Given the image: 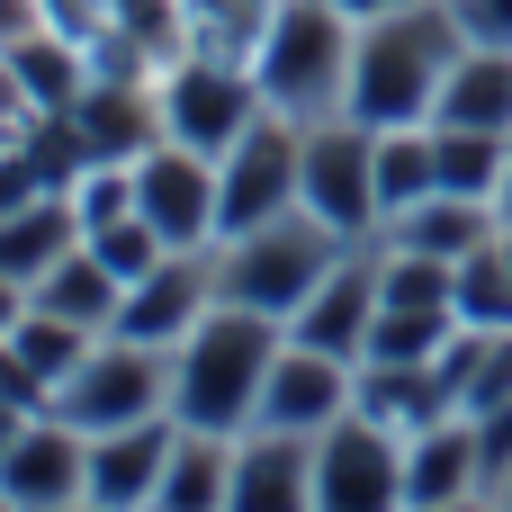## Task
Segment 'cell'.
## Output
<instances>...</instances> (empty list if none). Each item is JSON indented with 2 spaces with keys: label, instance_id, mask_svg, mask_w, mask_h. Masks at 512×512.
Returning <instances> with one entry per match:
<instances>
[{
  "label": "cell",
  "instance_id": "1",
  "mask_svg": "<svg viewBox=\"0 0 512 512\" xmlns=\"http://www.w3.org/2000/svg\"><path fill=\"white\" fill-rule=\"evenodd\" d=\"M279 351H288V324H279V315L216 297L207 324L171 342V414L198 423V432H252Z\"/></svg>",
  "mask_w": 512,
  "mask_h": 512
},
{
  "label": "cell",
  "instance_id": "2",
  "mask_svg": "<svg viewBox=\"0 0 512 512\" xmlns=\"http://www.w3.org/2000/svg\"><path fill=\"white\" fill-rule=\"evenodd\" d=\"M459 54H468V27H459L450 0H396L387 18H360L351 117L360 126H432Z\"/></svg>",
  "mask_w": 512,
  "mask_h": 512
},
{
  "label": "cell",
  "instance_id": "3",
  "mask_svg": "<svg viewBox=\"0 0 512 512\" xmlns=\"http://www.w3.org/2000/svg\"><path fill=\"white\" fill-rule=\"evenodd\" d=\"M351 63H360V18L342 0H279L270 36L252 54V81L279 117L315 126V117L351 108Z\"/></svg>",
  "mask_w": 512,
  "mask_h": 512
},
{
  "label": "cell",
  "instance_id": "4",
  "mask_svg": "<svg viewBox=\"0 0 512 512\" xmlns=\"http://www.w3.org/2000/svg\"><path fill=\"white\" fill-rule=\"evenodd\" d=\"M351 252V234H333L324 216H306V207H288V216H270V225H252V234H225L216 243V297H234V306H261V315H297L315 288H324V270Z\"/></svg>",
  "mask_w": 512,
  "mask_h": 512
},
{
  "label": "cell",
  "instance_id": "5",
  "mask_svg": "<svg viewBox=\"0 0 512 512\" xmlns=\"http://www.w3.org/2000/svg\"><path fill=\"white\" fill-rule=\"evenodd\" d=\"M153 99H162V135L189 144V153H207V162H225V153L270 117L252 63H216V54H171V63L153 72Z\"/></svg>",
  "mask_w": 512,
  "mask_h": 512
},
{
  "label": "cell",
  "instance_id": "6",
  "mask_svg": "<svg viewBox=\"0 0 512 512\" xmlns=\"http://www.w3.org/2000/svg\"><path fill=\"white\" fill-rule=\"evenodd\" d=\"M297 207L324 216L351 243L387 234V207H378V126H360L351 108L342 117H315L306 126V162H297Z\"/></svg>",
  "mask_w": 512,
  "mask_h": 512
},
{
  "label": "cell",
  "instance_id": "7",
  "mask_svg": "<svg viewBox=\"0 0 512 512\" xmlns=\"http://www.w3.org/2000/svg\"><path fill=\"white\" fill-rule=\"evenodd\" d=\"M54 414L81 423V432H126V423L171 414V351L126 342V333H99L90 360L54 387Z\"/></svg>",
  "mask_w": 512,
  "mask_h": 512
},
{
  "label": "cell",
  "instance_id": "8",
  "mask_svg": "<svg viewBox=\"0 0 512 512\" xmlns=\"http://www.w3.org/2000/svg\"><path fill=\"white\" fill-rule=\"evenodd\" d=\"M315 512H405V441L360 405L315 432Z\"/></svg>",
  "mask_w": 512,
  "mask_h": 512
},
{
  "label": "cell",
  "instance_id": "9",
  "mask_svg": "<svg viewBox=\"0 0 512 512\" xmlns=\"http://www.w3.org/2000/svg\"><path fill=\"white\" fill-rule=\"evenodd\" d=\"M135 207L162 225L171 252H207V243H225V189H216V162L189 153V144H171V135L135 162Z\"/></svg>",
  "mask_w": 512,
  "mask_h": 512
},
{
  "label": "cell",
  "instance_id": "10",
  "mask_svg": "<svg viewBox=\"0 0 512 512\" xmlns=\"http://www.w3.org/2000/svg\"><path fill=\"white\" fill-rule=\"evenodd\" d=\"M297 162H306V126L270 108V117H261V126L216 162L225 234H252V225H270V216H288V207H297Z\"/></svg>",
  "mask_w": 512,
  "mask_h": 512
},
{
  "label": "cell",
  "instance_id": "11",
  "mask_svg": "<svg viewBox=\"0 0 512 512\" xmlns=\"http://www.w3.org/2000/svg\"><path fill=\"white\" fill-rule=\"evenodd\" d=\"M0 495L9 512H72L90 495V432L63 414H27V432L0 450Z\"/></svg>",
  "mask_w": 512,
  "mask_h": 512
},
{
  "label": "cell",
  "instance_id": "12",
  "mask_svg": "<svg viewBox=\"0 0 512 512\" xmlns=\"http://www.w3.org/2000/svg\"><path fill=\"white\" fill-rule=\"evenodd\" d=\"M378 306H387V270H378V234H369V243H351V252L324 270V288L288 315V342L333 351V360H360V351H369Z\"/></svg>",
  "mask_w": 512,
  "mask_h": 512
},
{
  "label": "cell",
  "instance_id": "13",
  "mask_svg": "<svg viewBox=\"0 0 512 512\" xmlns=\"http://www.w3.org/2000/svg\"><path fill=\"white\" fill-rule=\"evenodd\" d=\"M207 306H216V243H207V252H162V261L126 288V306H117V324H108V333L171 351L180 333H198V324H207Z\"/></svg>",
  "mask_w": 512,
  "mask_h": 512
},
{
  "label": "cell",
  "instance_id": "14",
  "mask_svg": "<svg viewBox=\"0 0 512 512\" xmlns=\"http://www.w3.org/2000/svg\"><path fill=\"white\" fill-rule=\"evenodd\" d=\"M351 405H360V360H333V351H306V342H288L270 387H261V423L270 432H306V441L333 432Z\"/></svg>",
  "mask_w": 512,
  "mask_h": 512
},
{
  "label": "cell",
  "instance_id": "15",
  "mask_svg": "<svg viewBox=\"0 0 512 512\" xmlns=\"http://www.w3.org/2000/svg\"><path fill=\"white\" fill-rule=\"evenodd\" d=\"M171 441H180V414H153V423H126V432H90V504L153 512Z\"/></svg>",
  "mask_w": 512,
  "mask_h": 512
},
{
  "label": "cell",
  "instance_id": "16",
  "mask_svg": "<svg viewBox=\"0 0 512 512\" xmlns=\"http://www.w3.org/2000/svg\"><path fill=\"white\" fill-rule=\"evenodd\" d=\"M72 126H81L90 162H144L162 144V99L135 72H90V90L72 99Z\"/></svg>",
  "mask_w": 512,
  "mask_h": 512
},
{
  "label": "cell",
  "instance_id": "17",
  "mask_svg": "<svg viewBox=\"0 0 512 512\" xmlns=\"http://www.w3.org/2000/svg\"><path fill=\"white\" fill-rule=\"evenodd\" d=\"M234 512H315V441L306 432H234Z\"/></svg>",
  "mask_w": 512,
  "mask_h": 512
},
{
  "label": "cell",
  "instance_id": "18",
  "mask_svg": "<svg viewBox=\"0 0 512 512\" xmlns=\"http://www.w3.org/2000/svg\"><path fill=\"white\" fill-rule=\"evenodd\" d=\"M360 414H369V423H387L396 441H414V432L450 423V414H459V396H450L441 360H360Z\"/></svg>",
  "mask_w": 512,
  "mask_h": 512
},
{
  "label": "cell",
  "instance_id": "19",
  "mask_svg": "<svg viewBox=\"0 0 512 512\" xmlns=\"http://www.w3.org/2000/svg\"><path fill=\"white\" fill-rule=\"evenodd\" d=\"M468 495H486V450H477V423L450 414V423H432V432L405 441V512L468 504Z\"/></svg>",
  "mask_w": 512,
  "mask_h": 512
},
{
  "label": "cell",
  "instance_id": "20",
  "mask_svg": "<svg viewBox=\"0 0 512 512\" xmlns=\"http://www.w3.org/2000/svg\"><path fill=\"white\" fill-rule=\"evenodd\" d=\"M495 234H504L495 198H459V189H432L423 207H405V216L387 225V243L432 252V261H468V252H477V243H495Z\"/></svg>",
  "mask_w": 512,
  "mask_h": 512
},
{
  "label": "cell",
  "instance_id": "21",
  "mask_svg": "<svg viewBox=\"0 0 512 512\" xmlns=\"http://www.w3.org/2000/svg\"><path fill=\"white\" fill-rule=\"evenodd\" d=\"M153 512H234V432H198V423H180Z\"/></svg>",
  "mask_w": 512,
  "mask_h": 512
},
{
  "label": "cell",
  "instance_id": "22",
  "mask_svg": "<svg viewBox=\"0 0 512 512\" xmlns=\"http://www.w3.org/2000/svg\"><path fill=\"white\" fill-rule=\"evenodd\" d=\"M432 126H486V135H512V45H468V54L450 63Z\"/></svg>",
  "mask_w": 512,
  "mask_h": 512
},
{
  "label": "cell",
  "instance_id": "23",
  "mask_svg": "<svg viewBox=\"0 0 512 512\" xmlns=\"http://www.w3.org/2000/svg\"><path fill=\"white\" fill-rule=\"evenodd\" d=\"M72 243H81V216H72V198L54 189V198H36V207L0 216V279H9V288H36Z\"/></svg>",
  "mask_w": 512,
  "mask_h": 512
},
{
  "label": "cell",
  "instance_id": "24",
  "mask_svg": "<svg viewBox=\"0 0 512 512\" xmlns=\"http://www.w3.org/2000/svg\"><path fill=\"white\" fill-rule=\"evenodd\" d=\"M9 54V72H18V90H27V117H54V108H72L81 90H90V45H72V36H54V27H36V36H18V45H0Z\"/></svg>",
  "mask_w": 512,
  "mask_h": 512
},
{
  "label": "cell",
  "instance_id": "25",
  "mask_svg": "<svg viewBox=\"0 0 512 512\" xmlns=\"http://www.w3.org/2000/svg\"><path fill=\"white\" fill-rule=\"evenodd\" d=\"M27 297H36L45 315H72V324L108 333V324H117V306H126V279H117V270H108L90 243H72V252H63V261H54V270H45Z\"/></svg>",
  "mask_w": 512,
  "mask_h": 512
},
{
  "label": "cell",
  "instance_id": "26",
  "mask_svg": "<svg viewBox=\"0 0 512 512\" xmlns=\"http://www.w3.org/2000/svg\"><path fill=\"white\" fill-rule=\"evenodd\" d=\"M279 0H180V54H216V63H252L270 36Z\"/></svg>",
  "mask_w": 512,
  "mask_h": 512
},
{
  "label": "cell",
  "instance_id": "27",
  "mask_svg": "<svg viewBox=\"0 0 512 512\" xmlns=\"http://www.w3.org/2000/svg\"><path fill=\"white\" fill-rule=\"evenodd\" d=\"M441 189V153H432V126H378V207L387 225L405 207H423Z\"/></svg>",
  "mask_w": 512,
  "mask_h": 512
},
{
  "label": "cell",
  "instance_id": "28",
  "mask_svg": "<svg viewBox=\"0 0 512 512\" xmlns=\"http://www.w3.org/2000/svg\"><path fill=\"white\" fill-rule=\"evenodd\" d=\"M459 342V306H378L360 360H441Z\"/></svg>",
  "mask_w": 512,
  "mask_h": 512
},
{
  "label": "cell",
  "instance_id": "29",
  "mask_svg": "<svg viewBox=\"0 0 512 512\" xmlns=\"http://www.w3.org/2000/svg\"><path fill=\"white\" fill-rule=\"evenodd\" d=\"M432 153H441V189L459 198H495L512 162V135H486V126H432Z\"/></svg>",
  "mask_w": 512,
  "mask_h": 512
},
{
  "label": "cell",
  "instance_id": "30",
  "mask_svg": "<svg viewBox=\"0 0 512 512\" xmlns=\"http://www.w3.org/2000/svg\"><path fill=\"white\" fill-rule=\"evenodd\" d=\"M459 324L468 333H512V261H504V234L477 243L459 261Z\"/></svg>",
  "mask_w": 512,
  "mask_h": 512
},
{
  "label": "cell",
  "instance_id": "31",
  "mask_svg": "<svg viewBox=\"0 0 512 512\" xmlns=\"http://www.w3.org/2000/svg\"><path fill=\"white\" fill-rule=\"evenodd\" d=\"M9 342L27 351V369H36L45 387H63V378L90 360V342H99V333H90V324H72V315H45V306L27 297V315H18V333H9Z\"/></svg>",
  "mask_w": 512,
  "mask_h": 512
},
{
  "label": "cell",
  "instance_id": "32",
  "mask_svg": "<svg viewBox=\"0 0 512 512\" xmlns=\"http://www.w3.org/2000/svg\"><path fill=\"white\" fill-rule=\"evenodd\" d=\"M18 144H27V162L45 171V189H72V180L90 171V144H81L72 108H54V117H27V126H18Z\"/></svg>",
  "mask_w": 512,
  "mask_h": 512
},
{
  "label": "cell",
  "instance_id": "33",
  "mask_svg": "<svg viewBox=\"0 0 512 512\" xmlns=\"http://www.w3.org/2000/svg\"><path fill=\"white\" fill-rule=\"evenodd\" d=\"M72 216H81V234H99V225H117V216H135V162H90L72 189Z\"/></svg>",
  "mask_w": 512,
  "mask_h": 512
},
{
  "label": "cell",
  "instance_id": "34",
  "mask_svg": "<svg viewBox=\"0 0 512 512\" xmlns=\"http://www.w3.org/2000/svg\"><path fill=\"white\" fill-rule=\"evenodd\" d=\"M81 243H90V252H99V261H108L126 288H135V279H144V270L171 252V243H162V225H153L144 207H135V216H117V225H99V234H81Z\"/></svg>",
  "mask_w": 512,
  "mask_h": 512
},
{
  "label": "cell",
  "instance_id": "35",
  "mask_svg": "<svg viewBox=\"0 0 512 512\" xmlns=\"http://www.w3.org/2000/svg\"><path fill=\"white\" fill-rule=\"evenodd\" d=\"M36 198H54V189H45V171L27 162V144L9 135V144H0V216H18V207H36Z\"/></svg>",
  "mask_w": 512,
  "mask_h": 512
},
{
  "label": "cell",
  "instance_id": "36",
  "mask_svg": "<svg viewBox=\"0 0 512 512\" xmlns=\"http://www.w3.org/2000/svg\"><path fill=\"white\" fill-rule=\"evenodd\" d=\"M468 423H477V450H486V495H495V486L512 477V396L495 405V414H468Z\"/></svg>",
  "mask_w": 512,
  "mask_h": 512
},
{
  "label": "cell",
  "instance_id": "37",
  "mask_svg": "<svg viewBox=\"0 0 512 512\" xmlns=\"http://www.w3.org/2000/svg\"><path fill=\"white\" fill-rule=\"evenodd\" d=\"M450 9H459L468 45H512V0H450Z\"/></svg>",
  "mask_w": 512,
  "mask_h": 512
},
{
  "label": "cell",
  "instance_id": "38",
  "mask_svg": "<svg viewBox=\"0 0 512 512\" xmlns=\"http://www.w3.org/2000/svg\"><path fill=\"white\" fill-rule=\"evenodd\" d=\"M0 126H27V90H18V72H9V54H0Z\"/></svg>",
  "mask_w": 512,
  "mask_h": 512
},
{
  "label": "cell",
  "instance_id": "39",
  "mask_svg": "<svg viewBox=\"0 0 512 512\" xmlns=\"http://www.w3.org/2000/svg\"><path fill=\"white\" fill-rule=\"evenodd\" d=\"M18 315H27V288H9V279H0V342L18 333Z\"/></svg>",
  "mask_w": 512,
  "mask_h": 512
},
{
  "label": "cell",
  "instance_id": "40",
  "mask_svg": "<svg viewBox=\"0 0 512 512\" xmlns=\"http://www.w3.org/2000/svg\"><path fill=\"white\" fill-rule=\"evenodd\" d=\"M18 432H27V414H18V405H0V450H9Z\"/></svg>",
  "mask_w": 512,
  "mask_h": 512
},
{
  "label": "cell",
  "instance_id": "41",
  "mask_svg": "<svg viewBox=\"0 0 512 512\" xmlns=\"http://www.w3.org/2000/svg\"><path fill=\"white\" fill-rule=\"evenodd\" d=\"M495 216L512 225V162H504V180H495Z\"/></svg>",
  "mask_w": 512,
  "mask_h": 512
},
{
  "label": "cell",
  "instance_id": "42",
  "mask_svg": "<svg viewBox=\"0 0 512 512\" xmlns=\"http://www.w3.org/2000/svg\"><path fill=\"white\" fill-rule=\"evenodd\" d=\"M423 512H495V495H468V504H423Z\"/></svg>",
  "mask_w": 512,
  "mask_h": 512
},
{
  "label": "cell",
  "instance_id": "43",
  "mask_svg": "<svg viewBox=\"0 0 512 512\" xmlns=\"http://www.w3.org/2000/svg\"><path fill=\"white\" fill-rule=\"evenodd\" d=\"M342 9H351V18H387L396 0H342Z\"/></svg>",
  "mask_w": 512,
  "mask_h": 512
},
{
  "label": "cell",
  "instance_id": "44",
  "mask_svg": "<svg viewBox=\"0 0 512 512\" xmlns=\"http://www.w3.org/2000/svg\"><path fill=\"white\" fill-rule=\"evenodd\" d=\"M495 512H512V477H504V486H495Z\"/></svg>",
  "mask_w": 512,
  "mask_h": 512
},
{
  "label": "cell",
  "instance_id": "45",
  "mask_svg": "<svg viewBox=\"0 0 512 512\" xmlns=\"http://www.w3.org/2000/svg\"><path fill=\"white\" fill-rule=\"evenodd\" d=\"M72 512H108V504H90V495H81V504H72Z\"/></svg>",
  "mask_w": 512,
  "mask_h": 512
},
{
  "label": "cell",
  "instance_id": "46",
  "mask_svg": "<svg viewBox=\"0 0 512 512\" xmlns=\"http://www.w3.org/2000/svg\"><path fill=\"white\" fill-rule=\"evenodd\" d=\"M504 261H512V225H504Z\"/></svg>",
  "mask_w": 512,
  "mask_h": 512
},
{
  "label": "cell",
  "instance_id": "47",
  "mask_svg": "<svg viewBox=\"0 0 512 512\" xmlns=\"http://www.w3.org/2000/svg\"><path fill=\"white\" fill-rule=\"evenodd\" d=\"M9 135H18V126H0V144H9Z\"/></svg>",
  "mask_w": 512,
  "mask_h": 512
},
{
  "label": "cell",
  "instance_id": "48",
  "mask_svg": "<svg viewBox=\"0 0 512 512\" xmlns=\"http://www.w3.org/2000/svg\"><path fill=\"white\" fill-rule=\"evenodd\" d=\"M0 512H9V495H0Z\"/></svg>",
  "mask_w": 512,
  "mask_h": 512
}]
</instances>
